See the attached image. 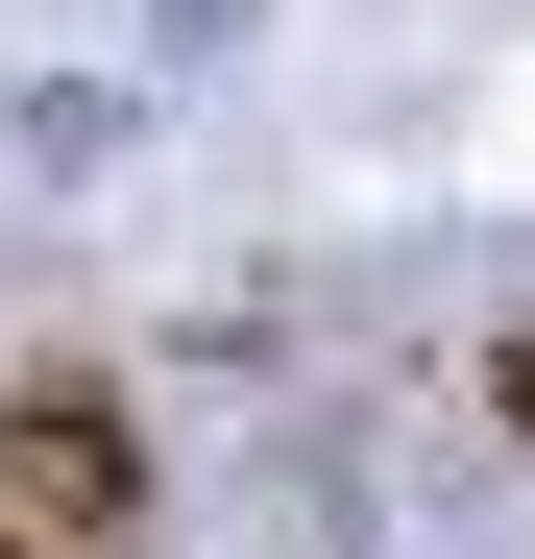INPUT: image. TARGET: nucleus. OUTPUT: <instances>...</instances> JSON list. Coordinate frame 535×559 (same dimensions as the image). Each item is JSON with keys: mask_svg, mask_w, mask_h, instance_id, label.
<instances>
[{"mask_svg": "<svg viewBox=\"0 0 535 559\" xmlns=\"http://www.w3.org/2000/svg\"><path fill=\"white\" fill-rule=\"evenodd\" d=\"M0 511H25L49 559H122L146 535V414L98 390V365H25V390H0Z\"/></svg>", "mask_w": 535, "mask_h": 559, "instance_id": "obj_1", "label": "nucleus"}, {"mask_svg": "<svg viewBox=\"0 0 535 559\" xmlns=\"http://www.w3.org/2000/svg\"><path fill=\"white\" fill-rule=\"evenodd\" d=\"M0 559H49V535H25V511H0Z\"/></svg>", "mask_w": 535, "mask_h": 559, "instance_id": "obj_3", "label": "nucleus"}, {"mask_svg": "<svg viewBox=\"0 0 535 559\" xmlns=\"http://www.w3.org/2000/svg\"><path fill=\"white\" fill-rule=\"evenodd\" d=\"M487 414H511V438H535V341H511V365H487Z\"/></svg>", "mask_w": 535, "mask_h": 559, "instance_id": "obj_2", "label": "nucleus"}]
</instances>
